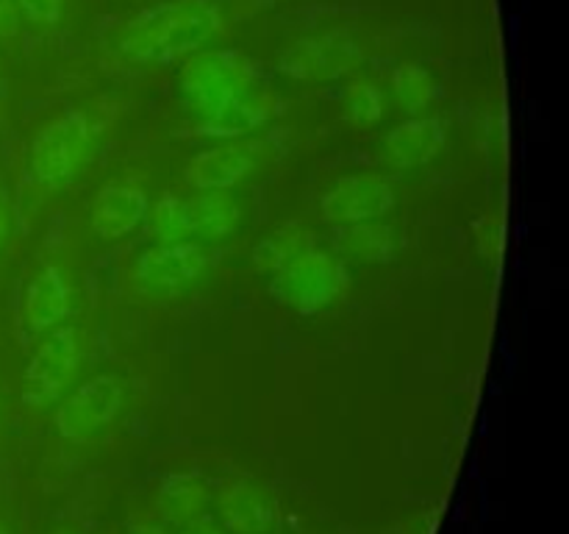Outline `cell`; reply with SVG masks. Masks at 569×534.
<instances>
[{"label":"cell","mask_w":569,"mask_h":534,"mask_svg":"<svg viewBox=\"0 0 569 534\" xmlns=\"http://www.w3.org/2000/svg\"><path fill=\"white\" fill-rule=\"evenodd\" d=\"M220 28L214 0H167L144 9L117 33V50L133 65L164 67L194 56Z\"/></svg>","instance_id":"1"},{"label":"cell","mask_w":569,"mask_h":534,"mask_svg":"<svg viewBox=\"0 0 569 534\" xmlns=\"http://www.w3.org/2000/svg\"><path fill=\"white\" fill-rule=\"evenodd\" d=\"M259 87L248 56L237 50H203L181 70V98L200 122L220 117L242 95Z\"/></svg>","instance_id":"2"},{"label":"cell","mask_w":569,"mask_h":534,"mask_svg":"<svg viewBox=\"0 0 569 534\" xmlns=\"http://www.w3.org/2000/svg\"><path fill=\"white\" fill-rule=\"evenodd\" d=\"M350 287V270L331 250L311 248L270 278V295L295 315H320Z\"/></svg>","instance_id":"3"},{"label":"cell","mask_w":569,"mask_h":534,"mask_svg":"<svg viewBox=\"0 0 569 534\" xmlns=\"http://www.w3.org/2000/svg\"><path fill=\"white\" fill-rule=\"evenodd\" d=\"M92 139V122L83 111L70 109L53 117L31 139L28 165H31L33 181L44 189L67 187L89 161Z\"/></svg>","instance_id":"4"},{"label":"cell","mask_w":569,"mask_h":534,"mask_svg":"<svg viewBox=\"0 0 569 534\" xmlns=\"http://www.w3.org/2000/svg\"><path fill=\"white\" fill-rule=\"evenodd\" d=\"M81 365V339L72 326H59L44 334L22 373V404L31 409H48L76 378Z\"/></svg>","instance_id":"5"},{"label":"cell","mask_w":569,"mask_h":534,"mask_svg":"<svg viewBox=\"0 0 569 534\" xmlns=\"http://www.w3.org/2000/svg\"><path fill=\"white\" fill-rule=\"evenodd\" d=\"M122 404H126V384L114 373H98L56 406V432L67 443H89L117 421Z\"/></svg>","instance_id":"6"},{"label":"cell","mask_w":569,"mask_h":534,"mask_svg":"<svg viewBox=\"0 0 569 534\" xmlns=\"http://www.w3.org/2000/svg\"><path fill=\"white\" fill-rule=\"evenodd\" d=\"M361 65V44L350 31L311 33L281 50L278 70L298 81H337Z\"/></svg>","instance_id":"7"},{"label":"cell","mask_w":569,"mask_h":534,"mask_svg":"<svg viewBox=\"0 0 569 534\" xmlns=\"http://www.w3.org/2000/svg\"><path fill=\"white\" fill-rule=\"evenodd\" d=\"M211 265L200 243H159L133 261V284L150 295H176L198 284Z\"/></svg>","instance_id":"8"},{"label":"cell","mask_w":569,"mask_h":534,"mask_svg":"<svg viewBox=\"0 0 569 534\" xmlns=\"http://www.w3.org/2000/svg\"><path fill=\"white\" fill-rule=\"evenodd\" d=\"M398 204V189L389 178L376 172H350L339 176L320 198L322 220L333 226L383 220Z\"/></svg>","instance_id":"9"},{"label":"cell","mask_w":569,"mask_h":534,"mask_svg":"<svg viewBox=\"0 0 569 534\" xmlns=\"http://www.w3.org/2000/svg\"><path fill=\"white\" fill-rule=\"evenodd\" d=\"M259 159L261 145L250 139H228L192 156L183 167V181L198 192H231L259 167Z\"/></svg>","instance_id":"10"},{"label":"cell","mask_w":569,"mask_h":534,"mask_svg":"<svg viewBox=\"0 0 569 534\" xmlns=\"http://www.w3.org/2000/svg\"><path fill=\"white\" fill-rule=\"evenodd\" d=\"M72 312V287L59 265H44L28 281L22 295V320L31 334H50L64 326Z\"/></svg>","instance_id":"11"},{"label":"cell","mask_w":569,"mask_h":534,"mask_svg":"<svg viewBox=\"0 0 569 534\" xmlns=\"http://www.w3.org/2000/svg\"><path fill=\"white\" fill-rule=\"evenodd\" d=\"M150 215V198L137 184H106L89 209V222L100 239H122L142 228Z\"/></svg>","instance_id":"12"},{"label":"cell","mask_w":569,"mask_h":534,"mask_svg":"<svg viewBox=\"0 0 569 534\" xmlns=\"http://www.w3.org/2000/svg\"><path fill=\"white\" fill-rule=\"evenodd\" d=\"M445 145V122L439 117H409L383 137L381 156L395 170L428 165Z\"/></svg>","instance_id":"13"},{"label":"cell","mask_w":569,"mask_h":534,"mask_svg":"<svg viewBox=\"0 0 569 534\" xmlns=\"http://www.w3.org/2000/svg\"><path fill=\"white\" fill-rule=\"evenodd\" d=\"M400 248V237L395 226L383 220L353 222V226H337L333 231V254L348 265L378 267L395 261Z\"/></svg>","instance_id":"14"},{"label":"cell","mask_w":569,"mask_h":534,"mask_svg":"<svg viewBox=\"0 0 569 534\" xmlns=\"http://www.w3.org/2000/svg\"><path fill=\"white\" fill-rule=\"evenodd\" d=\"M220 515L226 526L237 534H264L276 521V504L270 490L253 478H239L228 484L220 495Z\"/></svg>","instance_id":"15"},{"label":"cell","mask_w":569,"mask_h":534,"mask_svg":"<svg viewBox=\"0 0 569 534\" xmlns=\"http://www.w3.org/2000/svg\"><path fill=\"white\" fill-rule=\"evenodd\" d=\"M189 226H192V243H220L242 226V204L231 192H200L189 198Z\"/></svg>","instance_id":"16"},{"label":"cell","mask_w":569,"mask_h":534,"mask_svg":"<svg viewBox=\"0 0 569 534\" xmlns=\"http://www.w3.org/2000/svg\"><path fill=\"white\" fill-rule=\"evenodd\" d=\"M276 115V98L270 95V89L264 87H256L250 89L248 95L237 100V103L228 106L220 117L209 122H200L198 131L200 137H211V139H242L248 137L250 131L264 126L270 117Z\"/></svg>","instance_id":"17"},{"label":"cell","mask_w":569,"mask_h":534,"mask_svg":"<svg viewBox=\"0 0 569 534\" xmlns=\"http://www.w3.org/2000/svg\"><path fill=\"white\" fill-rule=\"evenodd\" d=\"M206 498L209 490L192 473H176L167 476L159 490V512L164 521L176 523V526H189L200 517L206 510Z\"/></svg>","instance_id":"18"},{"label":"cell","mask_w":569,"mask_h":534,"mask_svg":"<svg viewBox=\"0 0 569 534\" xmlns=\"http://www.w3.org/2000/svg\"><path fill=\"white\" fill-rule=\"evenodd\" d=\"M392 95L406 115L420 117V111H428L442 100L445 87L426 65L406 61L392 72Z\"/></svg>","instance_id":"19"},{"label":"cell","mask_w":569,"mask_h":534,"mask_svg":"<svg viewBox=\"0 0 569 534\" xmlns=\"http://www.w3.org/2000/svg\"><path fill=\"white\" fill-rule=\"evenodd\" d=\"M315 248V237L311 231L298 226H289V228H278V231L267 234L264 239H259L250 254V261L259 273H267V276H276L281 273L283 267L292 265L298 256H303L306 250Z\"/></svg>","instance_id":"20"},{"label":"cell","mask_w":569,"mask_h":534,"mask_svg":"<svg viewBox=\"0 0 569 534\" xmlns=\"http://www.w3.org/2000/svg\"><path fill=\"white\" fill-rule=\"evenodd\" d=\"M150 231L159 243H192V226H189L187 198L178 195H161L150 206Z\"/></svg>","instance_id":"21"},{"label":"cell","mask_w":569,"mask_h":534,"mask_svg":"<svg viewBox=\"0 0 569 534\" xmlns=\"http://www.w3.org/2000/svg\"><path fill=\"white\" fill-rule=\"evenodd\" d=\"M387 115V95L378 83H353L345 95V117L356 126H376Z\"/></svg>","instance_id":"22"},{"label":"cell","mask_w":569,"mask_h":534,"mask_svg":"<svg viewBox=\"0 0 569 534\" xmlns=\"http://www.w3.org/2000/svg\"><path fill=\"white\" fill-rule=\"evenodd\" d=\"M14 3L33 26H56L61 17V0H14Z\"/></svg>","instance_id":"23"},{"label":"cell","mask_w":569,"mask_h":534,"mask_svg":"<svg viewBox=\"0 0 569 534\" xmlns=\"http://www.w3.org/2000/svg\"><path fill=\"white\" fill-rule=\"evenodd\" d=\"M20 33V9L14 0H0V37L11 39Z\"/></svg>","instance_id":"24"},{"label":"cell","mask_w":569,"mask_h":534,"mask_svg":"<svg viewBox=\"0 0 569 534\" xmlns=\"http://www.w3.org/2000/svg\"><path fill=\"white\" fill-rule=\"evenodd\" d=\"M183 534H220V528L211 526L209 521H194L183 528Z\"/></svg>","instance_id":"25"},{"label":"cell","mask_w":569,"mask_h":534,"mask_svg":"<svg viewBox=\"0 0 569 534\" xmlns=\"http://www.w3.org/2000/svg\"><path fill=\"white\" fill-rule=\"evenodd\" d=\"M126 534H164V528L150 526V523H133V526H128Z\"/></svg>","instance_id":"26"},{"label":"cell","mask_w":569,"mask_h":534,"mask_svg":"<svg viewBox=\"0 0 569 534\" xmlns=\"http://www.w3.org/2000/svg\"><path fill=\"white\" fill-rule=\"evenodd\" d=\"M6 239V215H3V206H0V245Z\"/></svg>","instance_id":"27"},{"label":"cell","mask_w":569,"mask_h":534,"mask_svg":"<svg viewBox=\"0 0 569 534\" xmlns=\"http://www.w3.org/2000/svg\"><path fill=\"white\" fill-rule=\"evenodd\" d=\"M0 534H9V532H6V526H3V523H0Z\"/></svg>","instance_id":"28"}]
</instances>
